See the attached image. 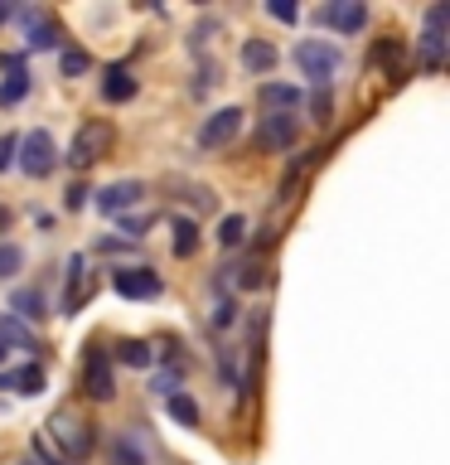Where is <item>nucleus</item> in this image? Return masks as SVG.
Returning a JSON list of instances; mask_svg holds the SVG:
<instances>
[{"instance_id": "nucleus-26", "label": "nucleus", "mask_w": 450, "mask_h": 465, "mask_svg": "<svg viewBox=\"0 0 450 465\" xmlns=\"http://www.w3.org/2000/svg\"><path fill=\"white\" fill-rule=\"evenodd\" d=\"M58 73H64V78H83V73H93V54L64 49V54H58Z\"/></svg>"}, {"instance_id": "nucleus-13", "label": "nucleus", "mask_w": 450, "mask_h": 465, "mask_svg": "<svg viewBox=\"0 0 450 465\" xmlns=\"http://www.w3.org/2000/svg\"><path fill=\"white\" fill-rule=\"evenodd\" d=\"M141 93V78L131 73L126 64H112L102 68V102H112V107H122V102H131Z\"/></svg>"}, {"instance_id": "nucleus-34", "label": "nucleus", "mask_w": 450, "mask_h": 465, "mask_svg": "<svg viewBox=\"0 0 450 465\" xmlns=\"http://www.w3.org/2000/svg\"><path fill=\"white\" fill-rule=\"evenodd\" d=\"M15 145H20V136H0V174L15 170Z\"/></svg>"}, {"instance_id": "nucleus-8", "label": "nucleus", "mask_w": 450, "mask_h": 465, "mask_svg": "<svg viewBox=\"0 0 450 465\" xmlns=\"http://www.w3.org/2000/svg\"><path fill=\"white\" fill-rule=\"evenodd\" d=\"M296 136H300V122L296 112H267L257 126V145H267V151H296Z\"/></svg>"}, {"instance_id": "nucleus-29", "label": "nucleus", "mask_w": 450, "mask_h": 465, "mask_svg": "<svg viewBox=\"0 0 450 465\" xmlns=\"http://www.w3.org/2000/svg\"><path fill=\"white\" fill-rule=\"evenodd\" d=\"M267 15H271V20H281V25H296L300 20V5H296V0H271Z\"/></svg>"}, {"instance_id": "nucleus-4", "label": "nucleus", "mask_w": 450, "mask_h": 465, "mask_svg": "<svg viewBox=\"0 0 450 465\" xmlns=\"http://www.w3.org/2000/svg\"><path fill=\"white\" fill-rule=\"evenodd\" d=\"M107 145H112V126L107 122H83L78 131H73V141H68V165L73 170H93Z\"/></svg>"}, {"instance_id": "nucleus-19", "label": "nucleus", "mask_w": 450, "mask_h": 465, "mask_svg": "<svg viewBox=\"0 0 450 465\" xmlns=\"http://www.w3.org/2000/svg\"><path fill=\"white\" fill-rule=\"evenodd\" d=\"M170 247H174V257H194V252H199V223H194V218H180V213H174Z\"/></svg>"}, {"instance_id": "nucleus-9", "label": "nucleus", "mask_w": 450, "mask_h": 465, "mask_svg": "<svg viewBox=\"0 0 450 465\" xmlns=\"http://www.w3.org/2000/svg\"><path fill=\"white\" fill-rule=\"evenodd\" d=\"M112 286H116V296H122V301H155L160 291H165L151 267H116Z\"/></svg>"}, {"instance_id": "nucleus-23", "label": "nucleus", "mask_w": 450, "mask_h": 465, "mask_svg": "<svg viewBox=\"0 0 450 465\" xmlns=\"http://www.w3.org/2000/svg\"><path fill=\"white\" fill-rule=\"evenodd\" d=\"M165 412L174 417V421H180V427H199V402L194 398H189V392H170V398H165Z\"/></svg>"}, {"instance_id": "nucleus-14", "label": "nucleus", "mask_w": 450, "mask_h": 465, "mask_svg": "<svg viewBox=\"0 0 450 465\" xmlns=\"http://www.w3.org/2000/svg\"><path fill=\"white\" fill-rule=\"evenodd\" d=\"M15 20H20L24 39H29V49H58V25H54L44 10H20Z\"/></svg>"}, {"instance_id": "nucleus-22", "label": "nucleus", "mask_w": 450, "mask_h": 465, "mask_svg": "<svg viewBox=\"0 0 450 465\" xmlns=\"http://www.w3.org/2000/svg\"><path fill=\"white\" fill-rule=\"evenodd\" d=\"M10 311L20 315V320H44V315H49V311H44L39 286H20V291H10Z\"/></svg>"}, {"instance_id": "nucleus-18", "label": "nucleus", "mask_w": 450, "mask_h": 465, "mask_svg": "<svg viewBox=\"0 0 450 465\" xmlns=\"http://www.w3.org/2000/svg\"><path fill=\"white\" fill-rule=\"evenodd\" d=\"M242 68L247 73H271L276 68V44L271 39H247L242 44Z\"/></svg>"}, {"instance_id": "nucleus-6", "label": "nucleus", "mask_w": 450, "mask_h": 465, "mask_svg": "<svg viewBox=\"0 0 450 465\" xmlns=\"http://www.w3.org/2000/svg\"><path fill=\"white\" fill-rule=\"evenodd\" d=\"M83 392L93 402H112L116 398V378H112V359L102 344H87L83 354Z\"/></svg>"}, {"instance_id": "nucleus-3", "label": "nucleus", "mask_w": 450, "mask_h": 465, "mask_svg": "<svg viewBox=\"0 0 450 465\" xmlns=\"http://www.w3.org/2000/svg\"><path fill=\"white\" fill-rule=\"evenodd\" d=\"M15 165H20L29 180H49L58 170V145L49 131H24L20 145H15Z\"/></svg>"}, {"instance_id": "nucleus-38", "label": "nucleus", "mask_w": 450, "mask_h": 465, "mask_svg": "<svg viewBox=\"0 0 450 465\" xmlns=\"http://www.w3.org/2000/svg\"><path fill=\"white\" fill-rule=\"evenodd\" d=\"M0 363H5V344H0Z\"/></svg>"}, {"instance_id": "nucleus-24", "label": "nucleus", "mask_w": 450, "mask_h": 465, "mask_svg": "<svg viewBox=\"0 0 450 465\" xmlns=\"http://www.w3.org/2000/svg\"><path fill=\"white\" fill-rule=\"evenodd\" d=\"M116 359H122L126 369H151V363H155V354H151V344H145V340H122V344H116Z\"/></svg>"}, {"instance_id": "nucleus-5", "label": "nucleus", "mask_w": 450, "mask_h": 465, "mask_svg": "<svg viewBox=\"0 0 450 465\" xmlns=\"http://www.w3.org/2000/svg\"><path fill=\"white\" fill-rule=\"evenodd\" d=\"M242 122H247L242 107H218L213 116H203V126H199V151H228V145L242 136Z\"/></svg>"}, {"instance_id": "nucleus-27", "label": "nucleus", "mask_w": 450, "mask_h": 465, "mask_svg": "<svg viewBox=\"0 0 450 465\" xmlns=\"http://www.w3.org/2000/svg\"><path fill=\"white\" fill-rule=\"evenodd\" d=\"M0 344H24V349H34V334H29L24 330V320H5V315H0Z\"/></svg>"}, {"instance_id": "nucleus-30", "label": "nucleus", "mask_w": 450, "mask_h": 465, "mask_svg": "<svg viewBox=\"0 0 450 465\" xmlns=\"http://www.w3.org/2000/svg\"><path fill=\"white\" fill-rule=\"evenodd\" d=\"M145 228H151V213H141V218H122L126 242H141V238H145Z\"/></svg>"}, {"instance_id": "nucleus-20", "label": "nucleus", "mask_w": 450, "mask_h": 465, "mask_svg": "<svg viewBox=\"0 0 450 465\" xmlns=\"http://www.w3.org/2000/svg\"><path fill=\"white\" fill-rule=\"evenodd\" d=\"M107 456H112V465H145V446L136 431H122V436H112Z\"/></svg>"}, {"instance_id": "nucleus-21", "label": "nucleus", "mask_w": 450, "mask_h": 465, "mask_svg": "<svg viewBox=\"0 0 450 465\" xmlns=\"http://www.w3.org/2000/svg\"><path fill=\"white\" fill-rule=\"evenodd\" d=\"M402 54H406V44H402V39H377V44H373V54H368V64L392 68V83H402Z\"/></svg>"}, {"instance_id": "nucleus-2", "label": "nucleus", "mask_w": 450, "mask_h": 465, "mask_svg": "<svg viewBox=\"0 0 450 465\" xmlns=\"http://www.w3.org/2000/svg\"><path fill=\"white\" fill-rule=\"evenodd\" d=\"M339 64H344L339 44H329V39H305V44H296V68H300L315 87H329L334 73H339Z\"/></svg>"}, {"instance_id": "nucleus-37", "label": "nucleus", "mask_w": 450, "mask_h": 465, "mask_svg": "<svg viewBox=\"0 0 450 465\" xmlns=\"http://www.w3.org/2000/svg\"><path fill=\"white\" fill-rule=\"evenodd\" d=\"M10 15H15V10H10V5H0V25H5V20H10Z\"/></svg>"}, {"instance_id": "nucleus-1", "label": "nucleus", "mask_w": 450, "mask_h": 465, "mask_svg": "<svg viewBox=\"0 0 450 465\" xmlns=\"http://www.w3.org/2000/svg\"><path fill=\"white\" fill-rule=\"evenodd\" d=\"M49 436L58 441V460H87L97 450L93 421H83V417H73V412H54L49 417Z\"/></svg>"}, {"instance_id": "nucleus-25", "label": "nucleus", "mask_w": 450, "mask_h": 465, "mask_svg": "<svg viewBox=\"0 0 450 465\" xmlns=\"http://www.w3.org/2000/svg\"><path fill=\"white\" fill-rule=\"evenodd\" d=\"M242 238H247V218L242 213L218 218V247H242Z\"/></svg>"}, {"instance_id": "nucleus-12", "label": "nucleus", "mask_w": 450, "mask_h": 465, "mask_svg": "<svg viewBox=\"0 0 450 465\" xmlns=\"http://www.w3.org/2000/svg\"><path fill=\"white\" fill-rule=\"evenodd\" d=\"M141 194H145V184L141 180H116V184H107V189H97V213H112V218H122L131 203H141Z\"/></svg>"}, {"instance_id": "nucleus-7", "label": "nucleus", "mask_w": 450, "mask_h": 465, "mask_svg": "<svg viewBox=\"0 0 450 465\" xmlns=\"http://www.w3.org/2000/svg\"><path fill=\"white\" fill-rule=\"evenodd\" d=\"M445 25H450V5H431L426 10V29L416 39V54L426 68H441L445 64Z\"/></svg>"}, {"instance_id": "nucleus-11", "label": "nucleus", "mask_w": 450, "mask_h": 465, "mask_svg": "<svg viewBox=\"0 0 450 465\" xmlns=\"http://www.w3.org/2000/svg\"><path fill=\"white\" fill-rule=\"evenodd\" d=\"M319 20H325L334 35H363V29H368V5H358V0H334V5L319 10Z\"/></svg>"}, {"instance_id": "nucleus-16", "label": "nucleus", "mask_w": 450, "mask_h": 465, "mask_svg": "<svg viewBox=\"0 0 450 465\" xmlns=\"http://www.w3.org/2000/svg\"><path fill=\"white\" fill-rule=\"evenodd\" d=\"M44 383H49V378H44V369H39V363H24V369H15V373H5V369H0V388H10V392H24V398H39V392H44Z\"/></svg>"}, {"instance_id": "nucleus-33", "label": "nucleus", "mask_w": 450, "mask_h": 465, "mask_svg": "<svg viewBox=\"0 0 450 465\" xmlns=\"http://www.w3.org/2000/svg\"><path fill=\"white\" fill-rule=\"evenodd\" d=\"M261 282H267V272H261L257 262H247V267H242V276H238V286H242V291H257Z\"/></svg>"}, {"instance_id": "nucleus-28", "label": "nucleus", "mask_w": 450, "mask_h": 465, "mask_svg": "<svg viewBox=\"0 0 450 465\" xmlns=\"http://www.w3.org/2000/svg\"><path fill=\"white\" fill-rule=\"evenodd\" d=\"M24 267V252L15 242H0V282H10V276H20Z\"/></svg>"}, {"instance_id": "nucleus-31", "label": "nucleus", "mask_w": 450, "mask_h": 465, "mask_svg": "<svg viewBox=\"0 0 450 465\" xmlns=\"http://www.w3.org/2000/svg\"><path fill=\"white\" fill-rule=\"evenodd\" d=\"M232 315H238L232 296H218V305H213V325H218V330H228V325H232Z\"/></svg>"}, {"instance_id": "nucleus-35", "label": "nucleus", "mask_w": 450, "mask_h": 465, "mask_svg": "<svg viewBox=\"0 0 450 465\" xmlns=\"http://www.w3.org/2000/svg\"><path fill=\"white\" fill-rule=\"evenodd\" d=\"M213 29H218V20L209 15V20H199V25H194V35H189V44H194V49H203V44H209V35H213Z\"/></svg>"}, {"instance_id": "nucleus-36", "label": "nucleus", "mask_w": 450, "mask_h": 465, "mask_svg": "<svg viewBox=\"0 0 450 465\" xmlns=\"http://www.w3.org/2000/svg\"><path fill=\"white\" fill-rule=\"evenodd\" d=\"M87 194H93L87 184H73V189H68V209H83V203H87Z\"/></svg>"}, {"instance_id": "nucleus-15", "label": "nucleus", "mask_w": 450, "mask_h": 465, "mask_svg": "<svg viewBox=\"0 0 450 465\" xmlns=\"http://www.w3.org/2000/svg\"><path fill=\"white\" fill-rule=\"evenodd\" d=\"M257 102L267 112H300V102H305V93L296 83H261L257 87Z\"/></svg>"}, {"instance_id": "nucleus-17", "label": "nucleus", "mask_w": 450, "mask_h": 465, "mask_svg": "<svg viewBox=\"0 0 450 465\" xmlns=\"http://www.w3.org/2000/svg\"><path fill=\"white\" fill-rule=\"evenodd\" d=\"M29 87H34V78H29V68H10L5 78H0V107H20V102L29 97Z\"/></svg>"}, {"instance_id": "nucleus-10", "label": "nucleus", "mask_w": 450, "mask_h": 465, "mask_svg": "<svg viewBox=\"0 0 450 465\" xmlns=\"http://www.w3.org/2000/svg\"><path fill=\"white\" fill-rule=\"evenodd\" d=\"M68 291H64V315H78L83 305H87V296L97 291V276L87 272V257L78 252V257H68Z\"/></svg>"}, {"instance_id": "nucleus-32", "label": "nucleus", "mask_w": 450, "mask_h": 465, "mask_svg": "<svg viewBox=\"0 0 450 465\" xmlns=\"http://www.w3.org/2000/svg\"><path fill=\"white\" fill-rule=\"evenodd\" d=\"M310 112H315V122H329V112H334V102H329V87H319V93L310 97Z\"/></svg>"}]
</instances>
